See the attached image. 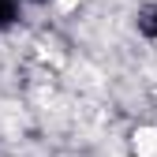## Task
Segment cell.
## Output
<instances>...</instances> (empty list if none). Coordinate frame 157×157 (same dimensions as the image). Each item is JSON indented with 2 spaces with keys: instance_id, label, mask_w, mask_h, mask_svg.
Instances as JSON below:
<instances>
[{
  "instance_id": "obj_1",
  "label": "cell",
  "mask_w": 157,
  "mask_h": 157,
  "mask_svg": "<svg viewBox=\"0 0 157 157\" xmlns=\"http://www.w3.org/2000/svg\"><path fill=\"white\" fill-rule=\"evenodd\" d=\"M131 150H135V157H157V127L139 124L131 135Z\"/></svg>"
}]
</instances>
